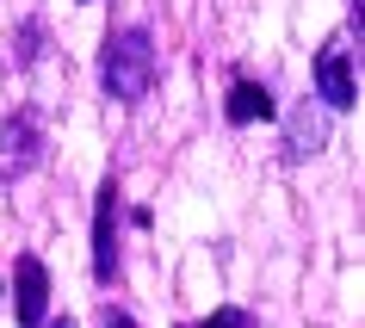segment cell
<instances>
[{"label":"cell","instance_id":"cell-10","mask_svg":"<svg viewBox=\"0 0 365 328\" xmlns=\"http://www.w3.org/2000/svg\"><path fill=\"white\" fill-rule=\"evenodd\" d=\"M38 328H75V322H68V316H62V322H50V316H43V322Z\"/></svg>","mask_w":365,"mask_h":328},{"label":"cell","instance_id":"cell-8","mask_svg":"<svg viewBox=\"0 0 365 328\" xmlns=\"http://www.w3.org/2000/svg\"><path fill=\"white\" fill-rule=\"evenodd\" d=\"M192 328H254V316H248V309H235V304H223L217 316H205V322H192Z\"/></svg>","mask_w":365,"mask_h":328},{"label":"cell","instance_id":"cell-1","mask_svg":"<svg viewBox=\"0 0 365 328\" xmlns=\"http://www.w3.org/2000/svg\"><path fill=\"white\" fill-rule=\"evenodd\" d=\"M99 87L118 106H136L155 87V38L143 25H124V31L106 38V50H99Z\"/></svg>","mask_w":365,"mask_h":328},{"label":"cell","instance_id":"cell-3","mask_svg":"<svg viewBox=\"0 0 365 328\" xmlns=\"http://www.w3.org/2000/svg\"><path fill=\"white\" fill-rule=\"evenodd\" d=\"M316 99L328 112H353L359 106V87H353V50L346 43H328L316 56Z\"/></svg>","mask_w":365,"mask_h":328},{"label":"cell","instance_id":"cell-6","mask_svg":"<svg viewBox=\"0 0 365 328\" xmlns=\"http://www.w3.org/2000/svg\"><path fill=\"white\" fill-rule=\"evenodd\" d=\"M322 143H328V118L316 112V106H291L285 112V161L297 168V161H309V155H322Z\"/></svg>","mask_w":365,"mask_h":328},{"label":"cell","instance_id":"cell-9","mask_svg":"<svg viewBox=\"0 0 365 328\" xmlns=\"http://www.w3.org/2000/svg\"><path fill=\"white\" fill-rule=\"evenodd\" d=\"M99 328H136V322L124 316V309H112V304H106V309H99Z\"/></svg>","mask_w":365,"mask_h":328},{"label":"cell","instance_id":"cell-4","mask_svg":"<svg viewBox=\"0 0 365 328\" xmlns=\"http://www.w3.org/2000/svg\"><path fill=\"white\" fill-rule=\"evenodd\" d=\"M93 279L99 285L118 279V180L99 186V205H93Z\"/></svg>","mask_w":365,"mask_h":328},{"label":"cell","instance_id":"cell-5","mask_svg":"<svg viewBox=\"0 0 365 328\" xmlns=\"http://www.w3.org/2000/svg\"><path fill=\"white\" fill-rule=\"evenodd\" d=\"M13 309L25 328H38L50 316V267L38 254H19V267H13Z\"/></svg>","mask_w":365,"mask_h":328},{"label":"cell","instance_id":"cell-2","mask_svg":"<svg viewBox=\"0 0 365 328\" xmlns=\"http://www.w3.org/2000/svg\"><path fill=\"white\" fill-rule=\"evenodd\" d=\"M38 161H43V130H38V118H31V112L0 118V186L31 180V174H38Z\"/></svg>","mask_w":365,"mask_h":328},{"label":"cell","instance_id":"cell-7","mask_svg":"<svg viewBox=\"0 0 365 328\" xmlns=\"http://www.w3.org/2000/svg\"><path fill=\"white\" fill-rule=\"evenodd\" d=\"M272 112H279V106H272V87H260V81H235L230 99H223V118H230L235 130H248V124H267Z\"/></svg>","mask_w":365,"mask_h":328},{"label":"cell","instance_id":"cell-11","mask_svg":"<svg viewBox=\"0 0 365 328\" xmlns=\"http://www.w3.org/2000/svg\"><path fill=\"white\" fill-rule=\"evenodd\" d=\"M186 328H192V322H186Z\"/></svg>","mask_w":365,"mask_h":328}]
</instances>
